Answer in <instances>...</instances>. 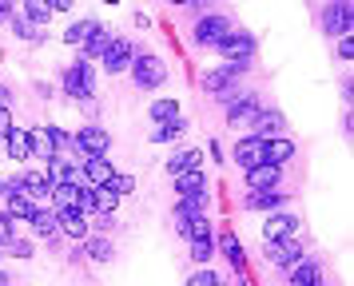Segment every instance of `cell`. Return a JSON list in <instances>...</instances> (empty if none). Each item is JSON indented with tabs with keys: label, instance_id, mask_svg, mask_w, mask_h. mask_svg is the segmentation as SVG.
I'll list each match as a JSON object with an SVG mask.
<instances>
[{
	"label": "cell",
	"instance_id": "obj_1",
	"mask_svg": "<svg viewBox=\"0 0 354 286\" xmlns=\"http://www.w3.org/2000/svg\"><path fill=\"white\" fill-rule=\"evenodd\" d=\"M128 72H131V84L140 92H156V88H163V79H167V64L156 52H136L128 64Z\"/></svg>",
	"mask_w": 354,
	"mask_h": 286
},
{
	"label": "cell",
	"instance_id": "obj_2",
	"mask_svg": "<svg viewBox=\"0 0 354 286\" xmlns=\"http://www.w3.org/2000/svg\"><path fill=\"white\" fill-rule=\"evenodd\" d=\"M251 64H219V68H211V72H203V92L215 95L219 104H227L231 95H235V84H239V76L247 72Z\"/></svg>",
	"mask_w": 354,
	"mask_h": 286
},
{
	"label": "cell",
	"instance_id": "obj_3",
	"mask_svg": "<svg viewBox=\"0 0 354 286\" xmlns=\"http://www.w3.org/2000/svg\"><path fill=\"white\" fill-rule=\"evenodd\" d=\"M64 95H72V99H92L96 95V68H92V60H76L64 68Z\"/></svg>",
	"mask_w": 354,
	"mask_h": 286
},
{
	"label": "cell",
	"instance_id": "obj_4",
	"mask_svg": "<svg viewBox=\"0 0 354 286\" xmlns=\"http://www.w3.org/2000/svg\"><path fill=\"white\" fill-rule=\"evenodd\" d=\"M223 60H231V64H251V56H255V36L251 32H239V28H231L219 40V48H215Z\"/></svg>",
	"mask_w": 354,
	"mask_h": 286
},
{
	"label": "cell",
	"instance_id": "obj_5",
	"mask_svg": "<svg viewBox=\"0 0 354 286\" xmlns=\"http://www.w3.org/2000/svg\"><path fill=\"white\" fill-rule=\"evenodd\" d=\"M351 24H354L351 0H326V8H322V32L326 36H351Z\"/></svg>",
	"mask_w": 354,
	"mask_h": 286
},
{
	"label": "cell",
	"instance_id": "obj_6",
	"mask_svg": "<svg viewBox=\"0 0 354 286\" xmlns=\"http://www.w3.org/2000/svg\"><path fill=\"white\" fill-rule=\"evenodd\" d=\"M259 95L255 92H239V95H231L227 99V124L231 127H251L255 124V115H259Z\"/></svg>",
	"mask_w": 354,
	"mask_h": 286
},
{
	"label": "cell",
	"instance_id": "obj_7",
	"mask_svg": "<svg viewBox=\"0 0 354 286\" xmlns=\"http://www.w3.org/2000/svg\"><path fill=\"white\" fill-rule=\"evenodd\" d=\"M231 28H235V24H231L227 16H199L192 32H195V44L199 48H219V40H223Z\"/></svg>",
	"mask_w": 354,
	"mask_h": 286
},
{
	"label": "cell",
	"instance_id": "obj_8",
	"mask_svg": "<svg viewBox=\"0 0 354 286\" xmlns=\"http://www.w3.org/2000/svg\"><path fill=\"white\" fill-rule=\"evenodd\" d=\"M72 147L80 155H108L112 151V135H108V127H80L72 135Z\"/></svg>",
	"mask_w": 354,
	"mask_h": 286
},
{
	"label": "cell",
	"instance_id": "obj_9",
	"mask_svg": "<svg viewBox=\"0 0 354 286\" xmlns=\"http://www.w3.org/2000/svg\"><path fill=\"white\" fill-rule=\"evenodd\" d=\"M44 175L52 179V187H76V183H84L80 167L72 159H64V151H56V155L44 159Z\"/></svg>",
	"mask_w": 354,
	"mask_h": 286
},
{
	"label": "cell",
	"instance_id": "obj_10",
	"mask_svg": "<svg viewBox=\"0 0 354 286\" xmlns=\"http://www.w3.org/2000/svg\"><path fill=\"white\" fill-rule=\"evenodd\" d=\"M131 56H136V44L131 40H120V36H112V44L104 48V68H108V76H120V72H128Z\"/></svg>",
	"mask_w": 354,
	"mask_h": 286
},
{
	"label": "cell",
	"instance_id": "obj_11",
	"mask_svg": "<svg viewBox=\"0 0 354 286\" xmlns=\"http://www.w3.org/2000/svg\"><path fill=\"white\" fill-rule=\"evenodd\" d=\"M267 258H271L274 267H295L299 258H303V242H299V235L295 238H267Z\"/></svg>",
	"mask_w": 354,
	"mask_h": 286
},
{
	"label": "cell",
	"instance_id": "obj_12",
	"mask_svg": "<svg viewBox=\"0 0 354 286\" xmlns=\"http://www.w3.org/2000/svg\"><path fill=\"white\" fill-rule=\"evenodd\" d=\"M112 175H115V167H112V159L108 155H84L80 159V179L84 183L104 187V183H112Z\"/></svg>",
	"mask_w": 354,
	"mask_h": 286
},
{
	"label": "cell",
	"instance_id": "obj_13",
	"mask_svg": "<svg viewBox=\"0 0 354 286\" xmlns=\"http://www.w3.org/2000/svg\"><path fill=\"white\" fill-rule=\"evenodd\" d=\"M56 227L68 238H88V215L80 207H56Z\"/></svg>",
	"mask_w": 354,
	"mask_h": 286
},
{
	"label": "cell",
	"instance_id": "obj_14",
	"mask_svg": "<svg viewBox=\"0 0 354 286\" xmlns=\"http://www.w3.org/2000/svg\"><path fill=\"white\" fill-rule=\"evenodd\" d=\"M235 163H239L243 171H251L255 163H263V135H243L239 143H235Z\"/></svg>",
	"mask_w": 354,
	"mask_h": 286
},
{
	"label": "cell",
	"instance_id": "obj_15",
	"mask_svg": "<svg viewBox=\"0 0 354 286\" xmlns=\"http://www.w3.org/2000/svg\"><path fill=\"white\" fill-rule=\"evenodd\" d=\"M287 159H295V140H287V135H267L263 140V163L283 167Z\"/></svg>",
	"mask_w": 354,
	"mask_h": 286
},
{
	"label": "cell",
	"instance_id": "obj_16",
	"mask_svg": "<svg viewBox=\"0 0 354 286\" xmlns=\"http://www.w3.org/2000/svg\"><path fill=\"white\" fill-rule=\"evenodd\" d=\"M247 175V191H267V187H279V179H283V167H274V163H255Z\"/></svg>",
	"mask_w": 354,
	"mask_h": 286
},
{
	"label": "cell",
	"instance_id": "obj_17",
	"mask_svg": "<svg viewBox=\"0 0 354 286\" xmlns=\"http://www.w3.org/2000/svg\"><path fill=\"white\" fill-rule=\"evenodd\" d=\"M251 127H255V135H263V140H267V135H283V131H287V115L279 108H259Z\"/></svg>",
	"mask_w": 354,
	"mask_h": 286
},
{
	"label": "cell",
	"instance_id": "obj_18",
	"mask_svg": "<svg viewBox=\"0 0 354 286\" xmlns=\"http://www.w3.org/2000/svg\"><path fill=\"white\" fill-rule=\"evenodd\" d=\"M283 203H287V191H279V187L251 191V195L243 199V207H247V211H279Z\"/></svg>",
	"mask_w": 354,
	"mask_h": 286
},
{
	"label": "cell",
	"instance_id": "obj_19",
	"mask_svg": "<svg viewBox=\"0 0 354 286\" xmlns=\"http://www.w3.org/2000/svg\"><path fill=\"white\" fill-rule=\"evenodd\" d=\"M295 235H299V219H295V215H283V211L267 215L263 238H295Z\"/></svg>",
	"mask_w": 354,
	"mask_h": 286
},
{
	"label": "cell",
	"instance_id": "obj_20",
	"mask_svg": "<svg viewBox=\"0 0 354 286\" xmlns=\"http://www.w3.org/2000/svg\"><path fill=\"white\" fill-rule=\"evenodd\" d=\"M290 270V286H322V267L315 258H299Z\"/></svg>",
	"mask_w": 354,
	"mask_h": 286
},
{
	"label": "cell",
	"instance_id": "obj_21",
	"mask_svg": "<svg viewBox=\"0 0 354 286\" xmlns=\"http://www.w3.org/2000/svg\"><path fill=\"white\" fill-rule=\"evenodd\" d=\"M171 179H176V191H179V195H199V191H207V175H203V167L179 171V175H171Z\"/></svg>",
	"mask_w": 354,
	"mask_h": 286
},
{
	"label": "cell",
	"instance_id": "obj_22",
	"mask_svg": "<svg viewBox=\"0 0 354 286\" xmlns=\"http://www.w3.org/2000/svg\"><path fill=\"white\" fill-rule=\"evenodd\" d=\"M28 222H32V235L36 238H56V235H60V227H56V211L36 207L32 215H28Z\"/></svg>",
	"mask_w": 354,
	"mask_h": 286
},
{
	"label": "cell",
	"instance_id": "obj_23",
	"mask_svg": "<svg viewBox=\"0 0 354 286\" xmlns=\"http://www.w3.org/2000/svg\"><path fill=\"white\" fill-rule=\"evenodd\" d=\"M192 167H203V151L199 147H183V151H176V155L167 159V175L192 171Z\"/></svg>",
	"mask_w": 354,
	"mask_h": 286
},
{
	"label": "cell",
	"instance_id": "obj_24",
	"mask_svg": "<svg viewBox=\"0 0 354 286\" xmlns=\"http://www.w3.org/2000/svg\"><path fill=\"white\" fill-rule=\"evenodd\" d=\"M215 242H219V251H223V258H227V263H231L235 270H243V267H247V254H243V242H239L235 235H231V231H223V235L215 238Z\"/></svg>",
	"mask_w": 354,
	"mask_h": 286
},
{
	"label": "cell",
	"instance_id": "obj_25",
	"mask_svg": "<svg viewBox=\"0 0 354 286\" xmlns=\"http://www.w3.org/2000/svg\"><path fill=\"white\" fill-rule=\"evenodd\" d=\"M52 12H56V8H52V0H24V12H20V16H24L32 28H44V24L52 20Z\"/></svg>",
	"mask_w": 354,
	"mask_h": 286
},
{
	"label": "cell",
	"instance_id": "obj_26",
	"mask_svg": "<svg viewBox=\"0 0 354 286\" xmlns=\"http://www.w3.org/2000/svg\"><path fill=\"white\" fill-rule=\"evenodd\" d=\"M96 28H100V20H92V16H88V20H76V24L64 32V44L68 48H84L88 44V36H92Z\"/></svg>",
	"mask_w": 354,
	"mask_h": 286
},
{
	"label": "cell",
	"instance_id": "obj_27",
	"mask_svg": "<svg viewBox=\"0 0 354 286\" xmlns=\"http://www.w3.org/2000/svg\"><path fill=\"white\" fill-rule=\"evenodd\" d=\"M4 147H8V159H28V131L24 127H12L8 135H4Z\"/></svg>",
	"mask_w": 354,
	"mask_h": 286
},
{
	"label": "cell",
	"instance_id": "obj_28",
	"mask_svg": "<svg viewBox=\"0 0 354 286\" xmlns=\"http://www.w3.org/2000/svg\"><path fill=\"white\" fill-rule=\"evenodd\" d=\"M108 44H112V32H108L104 24H100V28L92 32V36H88V44H84V60H100Z\"/></svg>",
	"mask_w": 354,
	"mask_h": 286
},
{
	"label": "cell",
	"instance_id": "obj_29",
	"mask_svg": "<svg viewBox=\"0 0 354 286\" xmlns=\"http://www.w3.org/2000/svg\"><path fill=\"white\" fill-rule=\"evenodd\" d=\"M147 115H151L156 124H167V120H176L179 115V99L176 95H163V99H156V104L147 108Z\"/></svg>",
	"mask_w": 354,
	"mask_h": 286
},
{
	"label": "cell",
	"instance_id": "obj_30",
	"mask_svg": "<svg viewBox=\"0 0 354 286\" xmlns=\"http://www.w3.org/2000/svg\"><path fill=\"white\" fill-rule=\"evenodd\" d=\"M4 195H8V207H4V211H8L12 219H28V215L36 211V203L28 199V195H20V191H4Z\"/></svg>",
	"mask_w": 354,
	"mask_h": 286
},
{
	"label": "cell",
	"instance_id": "obj_31",
	"mask_svg": "<svg viewBox=\"0 0 354 286\" xmlns=\"http://www.w3.org/2000/svg\"><path fill=\"white\" fill-rule=\"evenodd\" d=\"M176 215H207V191H199V195H179Z\"/></svg>",
	"mask_w": 354,
	"mask_h": 286
},
{
	"label": "cell",
	"instance_id": "obj_32",
	"mask_svg": "<svg viewBox=\"0 0 354 286\" xmlns=\"http://www.w3.org/2000/svg\"><path fill=\"white\" fill-rule=\"evenodd\" d=\"M183 131H187V120L176 115V120H167V124H160L156 131H151V143H171V140H179Z\"/></svg>",
	"mask_w": 354,
	"mask_h": 286
},
{
	"label": "cell",
	"instance_id": "obj_33",
	"mask_svg": "<svg viewBox=\"0 0 354 286\" xmlns=\"http://www.w3.org/2000/svg\"><path fill=\"white\" fill-rule=\"evenodd\" d=\"M48 155H56L48 131H28V159H48Z\"/></svg>",
	"mask_w": 354,
	"mask_h": 286
},
{
	"label": "cell",
	"instance_id": "obj_34",
	"mask_svg": "<svg viewBox=\"0 0 354 286\" xmlns=\"http://www.w3.org/2000/svg\"><path fill=\"white\" fill-rule=\"evenodd\" d=\"M84 254H88L92 263H108V258H112V242H108V238H84Z\"/></svg>",
	"mask_w": 354,
	"mask_h": 286
},
{
	"label": "cell",
	"instance_id": "obj_35",
	"mask_svg": "<svg viewBox=\"0 0 354 286\" xmlns=\"http://www.w3.org/2000/svg\"><path fill=\"white\" fill-rule=\"evenodd\" d=\"M115 207H120V195H115L108 183H104V187H96V211H104V215H115Z\"/></svg>",
	"mask_w": 354,
	"mask_h": 286
},
{
	"label": "cell",
	"instance_id": "obj_36",
	"mask_svg": "<svg viewBox=\"0 0 354 286\" xmlns=\"http://www.w3.org/2000/svg\"><path fill=\"white\" fill-rule=\"evenodd\" d=\"M12 238H17V219H12L8 211H0V251H4Z\"/></svg>",
	"mask_w": 354,
	"mask_h": 286
},
{
	"label": "cell",
	"instance_id": "obj_37",
	"mask_svg": "<svg viewBox=\"0 0 354 286\" xmlns=\"http://www.w3.org/2000/svg\"><path fill=\"white\" fill-rule=\"evenodd\" d=\"M187 286H223V278H219L215 270L199 267V270H195V274H192V278H187Z\"/></svg>",
	"mask_w": 354,
	"mask_h": 286
},
{
	"label": "cell",
	"instance_id": "obj_38",
	"mask_svg": "<svg viewBox=\"0 0 354 286\" xmlns=\"http://www.w3.org/2000/svg\"><path fill=\"white\" fill-rule=\"evenodd\" d=\"M52 140V151H72V135H68L64 127H44Z\"/></svg>",
	"mask_w": 354,
	"mask_h": 286
},
{
	"label": "cell",
	"instance_id": "obj_39",
	"mask_svg": "<svg viewBox=\"0 0 354 286\" xmlns=\"http://www.w3.org/2000/svg\"><path fill=\"white\" fill-rule=\"evenodd\" d=\"M8 24H12V36H20V40H32V36H36V28H32V24H28L20 12L8 16Z\"/></svg>",
	"mask_w": 354,
	"mask_h": 286
},
{
	"label": "cell",
	"instance_id": "obj_40",
	"mask_svg": "<svg viewBox=\"0 0 354 286\" xmlns=\"http://www.w3.org/2000/svg\"><path fill=\"white\" fill-rule=\"evenodd\" d=\"M108 187H112L115 195H131V191H136V179H131V175H112Z\"/></svg>",
	"mask_w": 354,
	"mask_h": 286
},
{
	"label": "cell",
	"instance_id": "obj_41",
	"mask_svg": "<svg viewBox=\"0 0 354 286\" xmlns=\"http://www.w3.org/2000/svg\"><path fill=\"white\" fill-rule=\"evenodd\" d=\"M8 251H12V258H32V242L28 238H12Z\"/></svg>",
	"mask_w": 354,
	"mask_h": 286
},
{
	"label": "cell",
	"instance_id": "obj_42",
	"mask_svg": "<svg viewBox=\"0 0 354 286\" xmlns=\"http://www.w3.org/2000/svg\"><path fill=\"white\" fill-rule=\"evenodd\" d=\"M8 131H12V108L0 104V135H8Z\"/></svg>",
	"mask_w": 354,
	"mask_h": 286
},
{
	"label": "cell",
	"instance_id": "obj_43",
	"mask_svg": "<svg viewBox=\"0 0 354 286\" xmlns=\"http://www.w3.org/2000/svg\"><path fill=\"white\" fill-rule=\"evenodd\" d=\"M354 56V44H351V36H338V60H351Z\"/></svg>",
	"mask_w": 354,
	"mask_h": 286
},
{
	"label": "cell",
	"instance_id": "obj_44",
	"mask_svg": "<svg viewBox=\"0 0 354 286\" xmlns=\"http://www.w3.org/2000/svg\"><path fill=\"white\" fill-rule=\"evenodd\" d=\"M12 16V0H0V20H8Z\"/></svg>",
	"mask_w": 354,
	"mask_h": 286
},
{
	"label": "cell",
	"instance_id": "obj_45",
	"mask_svg": "<svg viewBox=\"0 0 354 286\" xmlns=\"http://www.w3.org/2000/svg\"><path fill=\"white\" fill-rule=\"evenodd\" d=\"M76 0H52V8H72Z\"/></svg>",
	"mask_w": 354,
	"mask_h": 286
},
{
	"label": "cell",
	"instance_id": "obj_46",
	"mask_svg": "<svg viewBox=\"0 0 354 286\" xmlns=\"http://www.w3.org/2000/svg\"><path fill=\"white\" fill-rule=\"evenodd\" d=\"M0 286H12V278H8V274H4V270H0Z\"/></svg>",
	"mask_w": 354,
	"mask_h": 286
},
{
	"label": "cell",
	"instance_id": "obj_47",
	"mask_svg": "<svg viewBox=\"0 0 354 286\" xmlns=\"http://www.w3.org/2000/svg\"><path fill=\"white\" fill-rule=\"evenodd\" d=\"M167 4H176V8H183V4H187V0H167Z\"/></svg>",
	"mask_w": 354,
	"mask_h": 286
},
{
	"label": "cell",
	"instance_id": "obj_48",
	"mask_svg": "<svg viewBox=\"0 0 354 286\" xmlns=\"http://www.w3.org/2000/svg\"><path fill=\"white\" fill-rule=\"evenodd\" d=\"M0 195H4V179H0Z\"/></svg>",
	"mask_w": 354,
	"mask_h": 286
},
{
	"label": "cell",
	"instance_id": "obj_49",
	"mask_svg": "<svg viewBox=\"0 0 354 286\" xmlns=\"http://www.w3.org/2000/svg\"><path fill=\"white\" fill-rule=\"evenodd\" d=\"M108 4H120V0H108Z\"/></svg>",
	"mask_w": 354,
	"mask_h": 286
}]
</instances>
